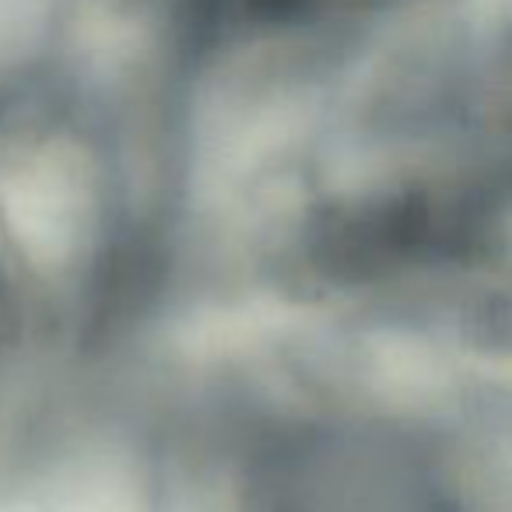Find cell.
<instances>
[{
	"label": "cell",
	"instance_id": "obj_1",
	"mask_svg": "<svg viewBox=\"0 0 512 512\" xmlns=\"http://www.w3.org/2000/svg\"><path fill=\"white\" fill-rule=\"evenodd\" d=\"M158 369L130 411L134 512H498L512 393L260 320Z\"/></svg>",
	"mask_w": 512,
	"mask_h": 512
},
{
	"label": "cell",
	"instance_id": "obj_2",
	"mask_svg": "<svg viewBox=\"0 0 512 512\" xmlns=\"http://www.w3.org/2000/svg\"><path fill=\"white\" fill-rule=\"evenodd\" d=\"M179 256V176L85 137L0 134V491L127 400Z\"/></svg>",
	"mask_w": 512,
	"mask_h": 512
}]
</instances>
